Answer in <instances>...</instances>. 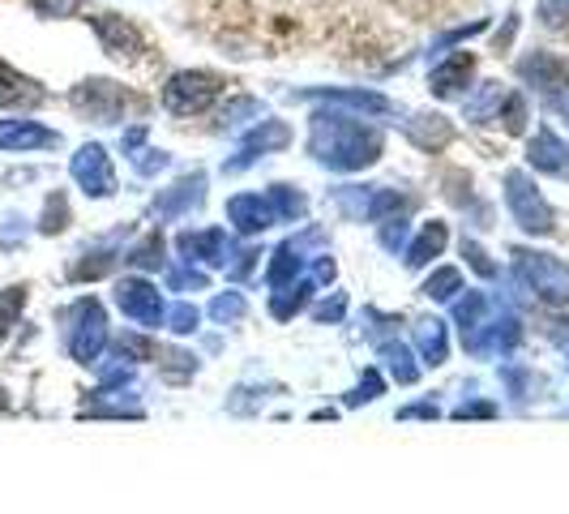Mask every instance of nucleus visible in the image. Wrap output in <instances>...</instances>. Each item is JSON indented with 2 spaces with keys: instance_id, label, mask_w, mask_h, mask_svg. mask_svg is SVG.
Instances as JSON below:
<instances>
[{
  "instance_id": "f257e3e1",
  "label": "nucleus",
  "mask_w": 569,
  "mask_h": 514,
  "mask_svg": "<svg viewBox=\"0 0 569 514\" xmlns=\"http://www.w3.org/2000/svg\"><path fill=\"white\" fill-rule=\"evenodd\" d=\"M219 90L223 86H219L214 73H176L168 82V90H163V99H168L171 112L189 116V112H201Z\"/></svg>"
},
{
  "instance_id": "20e7f679",
  "label": "nucleus",
  "mask_w": 569,
  "mask_h": 514,
  "mask_svg": "<svg viewBox=\"0 0 569 514\" xmlns=\"http://www.w3.org/2000/svg\"><path fill=\"white\" fill-rule=\"evenodd\" d=\"M60 146V134L43 129L39 120H0V150H43Z\"/></svg>"
},
{
  "instance_id": "1a4fd4ad",
  "label": "nucleus",
  "mask_w": 569,
  "mask_h": 514,
  "mask_svg": "<svg viewBox=\"0 0 569 514\" xmlns=\"http://www.w3.org/2000/svg\"><path fill=\"white\" fill-rule=\"evenodd\" d=\"M30 9H34L39 18H69V13L82 9V0H30Z\"/></svg>"
},
{
  "instance_id": "9d476101",
  "label": "nucleus",
  "mask_w": 569,
  "mask_h": 514,
  "mask_svg": "<svg viewBox=\"0 0 569 514\" xmlns=\"http://www.w3.org/2000/svg\"><path fill=\"white\" fill-rule=\"evenodd\" d=\"M22 300H27L22 287H9V296H0V330H9V322H13V314H18Z\"/></svg>"
},
{
  "instance_id": "6e6552de",
  "label": "nucleus",
  "mask_w": 569,
  "mask_h": 514,
  "mask_svg": "<svg viewBox=\"0 0 569 514\" xmlns=\"http://www.w3.org/2000/svg\"><path fill=\"white\" fill-rule=\"evenodd\" d=\"M561 155H566V146L557 142L552 134H540L536 142H531V164H540L548 171H561Z\"/></svg>"
},
{
  "instance_id": "39448f33",
  "label": "nucleus",
  "mask_w": 569,
  "mask_h": 514,
  "mask_svg": "<svg viewBox=\"0 0 569 514\" xmlns=\"http://www.w3.org/2000/svg\"><path fill=\"white\" fill-rule=\"evenodd\" d=\"M124 103V90L116 82H103V78H94V82H82L73 90V108H82V112L99 116V120H112L116 108Z\"/></svg>"
},
{
  "instance_id": "f03ea898",
  "label": "nucleus",
  "mask_w": 569,
  "mask_h": 514,
  "mask_svg": "<svg viewBox=\"0 0 569 514\" xmlns=\"http://www.w3.org/2000/svg\"><path fill=\"white\" fill-rule=\"evenodd\" d=\"M73 176H78V185H82L86 194H94V198H108L116 189L112 164H108L103 146H82L78 159H73Z\"/></svg>"
},
{
  "instance_id": "7ed1b4c3",
  "label": "nucleus",
  "mask_w": 569,
  "mask_h": 514,
  "mask_svg": "<svg viewBox=\"0 0 569 514\" xmlns=\"http://www.w3.org/2000/svg\"><path fill=\"white\" fill-rule=\"evenodd\" d=\"M90 27H94L99 43H103L112 57H138V52H142V34L129 27L124 18H116V13H94Z\"/></svg>"
},
{
  "instance_id": "423d86ee",
  "label": "nucleus",
  "mask_w": 569,
  "mask_h": 514,
  "mask_svg": "<svg viewBox=\"0 0 569 514\" xmlns=\"http://www.w3.org/2000/svg\"><path fill=\"white\" fill-rule=\"evenodd\" d=\"M39 99H43V90L0 60V108H22V103H39Z\"/></svg>"
},
{
  "instance_id": "0eeeda50",
  "label": "nucleus",
  "mask_w": 569,
  "mask_h": 514,
  "mask_svg": "<svg viewBox=\"0 0 569 514\" xmlns=\"http://www.w3.org/2000/svg\"><path fill=\"white\" fill-rule=\"evenodd\" d=\"M471 69H476V60L467 57V52H458V57H450L446 65L432 69V90L437 95H455L458 86L471 78Z\"/></svg>"
}]
</instances>
